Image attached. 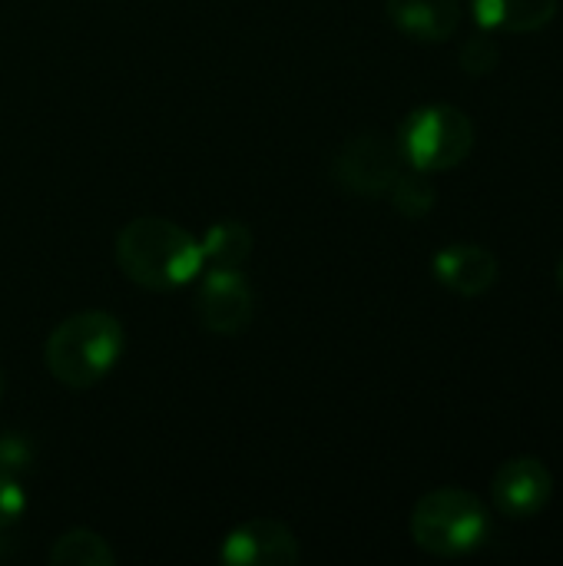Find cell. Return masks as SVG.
Listing matches in <instances>:
<instances>
[{"label":"cell","instance_id":"1","mask_svg":"<svg viewBox=\"0 0 563 566\" xmlns=\"http://www.w3.org/2000/svg\"><path fill=\"white\" fill-rule=\"evenodd\" d=\"M116 265L146 292H176L206 269L199 239L163 216H136L119 229Z\"/></svg>","mask_w":563,"mask_h":566},{"label":"cell","instance_id":"2","mask_svg":"<svg viewBox=\"0 0 563 566\" xmlns=\"http://www.w3.org/2000/svg\"><path fill=\"white\" fill-rule=\"evenodd\" d=\"M126 352V332L123 322L103 308L76 312L63 318L43 345V365L50 378L70 391H90L113 368L119 365Z\"/></svg>","mask_w":563,"mask_h":566},{"label":"cell","instance_id":"3","mask_svg":"<svg viewBox=\"0 0 563 566\" xmlns=\"http://www.w3.org/2000/svg\"><path fill=\"white\" fill-rule=\"evenodd\" d=\"M491 537V511L461 488H438L411 511V541L431 557H468Z\"/></svg>","mask_w":563,"mask_h":566},{"label":"cell","instance_id":"4","mask_svg":"<svg viewBox=\"0 0 563 566\" xmlns=\"http://www.w3.org/2000/svg\"><path fill=\"white\" fill-rule=\"evenodd\" d=\"M395 143L405 156V166L421 172H448L471 156L475 123L451 103H428L402 119Z\"/></svg>","mask_w":563,"mask_h":566},{"label":"cell","instance_id":"5","mask_svg":"<svg viewBox=\"0 0 563 566\" xmlns=\"http://www.w3.org/2000/svg\"><path fill=\"white\" fill-rule=\"evenodd\" d=\"M402 169H405V156H402L398 143L388 139L385 133H372V129L352 136L332 163L335 182L345 192L362 196V199L388 196V189L402 176Z\"/></svg>","mask_w":563,"mask_h":566},{"label":"cell","instance_id":"6","mask_svg":"<svg viewBox=\"0 0 563 566\" xmlns=\"http://www.w3.org/2000/svg\"><path fill=\"white\" fill-rule=\"evenodd\" d=\"M192 315L209 335H242L256 318V292L242 269H206L192 295Z\"/></svg>","mask_w":563,"mask_h":566},{"label":"cell","instance_id":"7","mask_svg":"<svg viewBox=\"0 0 563 566\" xmlns=\"http://www.w3.org/2000/svg\"><path fill=\"white\" fill-rule=\"evenodd\" d=\"M554 494V474L541 458H511L498 468L491 481V497L498 514L511 521L538 517Z\"/></svg>","mask_w":563,"mask_h":566},{"label":"cell","instance_id":"8","mask_svg":"<svg viewBox=\"0 0 563 566\" xmlns=\"http://www.w3.org/2000/svg\"><path fill=\"white\" fill-rule=\"evenodd\" d=\"M302 551L295 534L269 517L232 527L219 544V560L229 566H292Z\"/></svg>","mask_w":563,"mask_h":566},{"label":"cell","instance_id":"9","mask_svg":"<svg viewBox=\"0 0 563 566\" xmlns=\"http://www.w3.org/2000/svg\"><path fill=\"white\" fill-rule=\"evenodd\" d=\"M431 272L455 295L478 298V295H484V292H491L498 285L501 265H498L491 249L475 245V242H458V245L441 249L431 259Z\"/></svg>","mask_w":563,"mask_h":566},{"label":"cell","instance_id":"10","mask_svg":"<svg viewBox=\"0 0 563 566\" xmlns=\"http://www.w3.org/2000/svg\"><path fill=\"white\" fill-rule=\"evenodd\" d=\"M388 20L418 43H441L461 23V0H385Z\"/></svg>","mask_w":563,"mask_h":566},{"label":"cell","instance_id":"11","mask_svg":"<svg viewBox=\"0 0 563 566\" xmlns=\"http://www.w3.org/2000/svg\"><path fill=\"white\" fill-rule=\"evenodd\" d=\"M561 0H471V13L484 30L538 33L557 17Z\"/></svg>","mask_w":563,"mask_h":566},{"label":"cell","instance_id":"12","mask_svg":"<svg viewBox=\"0 0 563 566\" xmlns=\"http://www.w3.org/2000/svg\"><path fill=\"white\" fill-rule=\"evenodd\" d=\"M252 245H256V235L246 222L219 219L199 239L202 265L206 269H242L252 255Z\"/></svg>","mask_w":563,"mask_h":566},{"label":"cell","instance_id":"13","mask_svg":"<svg viewBox=\"0 0 563 566\" xmlns=\"http://www.w3.org/2000/svg\"><path fill=\"white\" fill-rule=\"evenodd\" d=\"M46 560L56 566H113L116 551L110 547V541L103 534H96L90 527H73L50 544Z\"/></svg>","mask_w":563,"mask_h":566},{"label":"cell","instance_id":"14","mask_svg":"<svg viewBox=\"0 0 563 566\" xmlns=\"http://www.w3.org/2000/svg\"><path fill=\"white\" fill-rule=\"evenodd\" d=\"M388 199H392L395 212H402L405 219H425L435 209V186H431L428 172L405 166L402 176L392 182Z\"/></svg>","mask_w":563,"mask_h":566},{"label":"cell","instance_id":"15","mask_svg":"<svg viewBox=\"0 0 563 566\" xmlns=\"http://www.w3.org/2000/svg\"><path fill=\"white\" fill-rule=\"evenodd\" d=\"M37 461V444L23 431H0V474L23 478Z\"/></svg>","mask_w":563,"mask_h":566},{"label":"cell","instance_id":"16","mask_svg":"<svg viewBox=\"0 0 563 566\" xmlns=\"http://www.w3.org/2000/svg\"><path fill=\"white\" fill-rule=\"evenodd\" d=\"M498 60H501V46L494 36L488 33H475L461 43V66L465 73L471 76H488L498 70Z\"/></svg>","mask_w":563,"mask_h":566},{"label":"cell","instance_id":"17","mask_svg":"<svg viewBox=\"0 0 563 566\" xmlns=\"http://www.w3.org/2000/svg\"><path fill=\"white\" fill-rule=\"evenodd\" d=\"M27 491L20 484V478L0 474V531H10L13 524H20L23 511H27Z\"/></svg>","mask_w":563,"mask_h":566},{"label":"cell","instance_id":"18","mask_svg":"<svg viewBox=\"0 0 563 566\" xmlns=\"http://www.w3.org/2000/svg\"><path fill=\"white\" fill-rule=\"evenodd\" d=\"M13 554H17V544L7 537V531H0V564L3 560H13Z\"/></svg>","mask_w":563,"mask_h":566},{"label":"cell","instance_id":"19","mask_svg":"<svg viewBox=\"0 0 563 566\" xmlns=\"http://www.w3.org/2000/svg\"><path fill=\"white\" fill-rule=\"evenodd\" d=\"M3 391H7V378H3V368H0V401H3Z\"/></svg>","mask_w":563,"mask_h":566},{"label":"cell","instance_id":"20","mask_svg":"<svg viewBox=\"0 0 563 566\" xmlns=\"http://www.w3.org/2000/svg\"><path fill=\"white\" fill-rule=\"evenodd\" d=\"M557 285H561V292H563V255H561V265H557Z\"/></svg>","mask_w":563,"mask_h":566}]
</instances>
